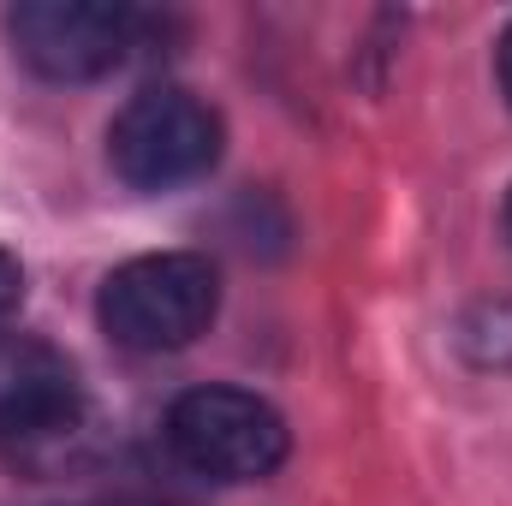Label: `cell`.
Instances as JSON below:
<instances>
[{
    "instance_id": "5b68a950",
    "label": "cell",
    "mask_w": 512,
    "mask_h": 506,
    "mask_svg": "<svg viewBox=\"0 0 512 506\" xmlns=\"http://www.w3.org/2000/svg\"><path fill=\"white\" fill-rule=\"evenodd\" d=\"M72 399H84V387L60 346H48L42 334H0V435L48 417Z\"/></svg>"
},
{
    "instance_id": "277c9868",
    "label": "cell",
    "mask_w": 512,
    "mask_h": 506,
    "mask_svg": "<svg viewBox=\"0 0 512 506\" xmlns=\"http://www.w3.org/2000/svg\"><path fill=\"white\" fill-rule=\"evenodd\" d=\"M6 30L30 72L54 84H90L126 66L131 48H143L149 18L131 6H96V0H24L6 18Z\"/></svg>"
},
{
    "instance_id": "ba28073f",
    "label": "cell",
    "mask_w": 512,
    "mask_h": 506,
    "mask_svg": "<svg viewBox=\"0 0 512 506\" xmlns=\"http://www.w3.org/2000/svg\"><path fill=\"white\" fill-rule=\"evenodd\" d=\"M495 66H501V96H507V108H512V24H507V36H501V54H495Z\"/></svg>"
},
{
    "instance_id": "3957f363",
    "label": "cell",
    "mask_w": 512,
    "mask_h": 506,
    "mask_svg": "<svg viewBox=\"0 0 512 506\" xmlns=\"http://www.w3.org/2000/svg\"><path fill=\"white\" fill-rule=\"evenodd\" d=\"M167 447L203 483H256L286 459V417L245 387H191L167 411Z\"/></svg>"
},
{
    "instance_id": "7a4b0ae2",
    "label": "cell",
    "mask_w": 512,
    "mask_h": 506,
    "mask_svg": "<svg viewBox=\"0 0 512 506\" xmlns=\"http://www.w3.org/2000/svg\"><path fill=\"white\" fill-rule=\"evenodd\" d=\"M221 137V114L203 96L179 84H149L114 114L108 161L131 191H179L221 161Z\"/></svg>"
},
{
    "instance_id": "8992f818",
    "label": "cell",
    "mask_w": 512,
    "mask_h": 506,
    "mask_svg": "<svg viewBox=\"0 0 512 506\" xmlns=\"http://www.w3.org/2000/svg\"><path fill=\"white\" fill-rule=\"evenodd\" d=\"M102 453V423L90 411V399H72L12 435H0V459L30 477V483H54V477H78L90 459Z\"/></svg>"
},
{
    "instance_id": "6da1fadb",
    "label": "cell",
    "mask_w": 512,
    "mask_h": 506,
    "mask_svg": "<svg viewBox=\"0 0 512 506\" xmlns=\"http://www.w3.org/2000/svg\"><path fill=\"white\" fill-rule=\"evenodd\" d=\"M221 310V274L197 251H149L120 262L102 280L96 316L126 352H179L209 334Z\"/></svg>"
},
{
    "instance_id": "9c48e42d",
    "label": "cell",
    "mask_w": 512,
    "mask_h": 506,
    "mask_svg": "<svg viewBox=\"0 0 512 506\" xmlns=\"http://www.w3.org/2000/svg\"><path fill=\"white\" fill-rule=\"evenodd\" d=\"M507 239H512V191H507Z\"/></svg>"
},
{
    "instance_id": "52a82bcc",
    "label": "cell",
    "mask_w": 512,
    "mask_h": 506,
    "mask_svg": "<svg viewBox=\"0 0 512 506\" xmlns=\"http://www.w3.org/2000/svg\"><path fill=\"white\" fill-rule=\"evenodd\" d=\"M18 298H24V268H18V256L0 251V328H6V316L18 310Z\"/></svg>"
}]
</instances>
